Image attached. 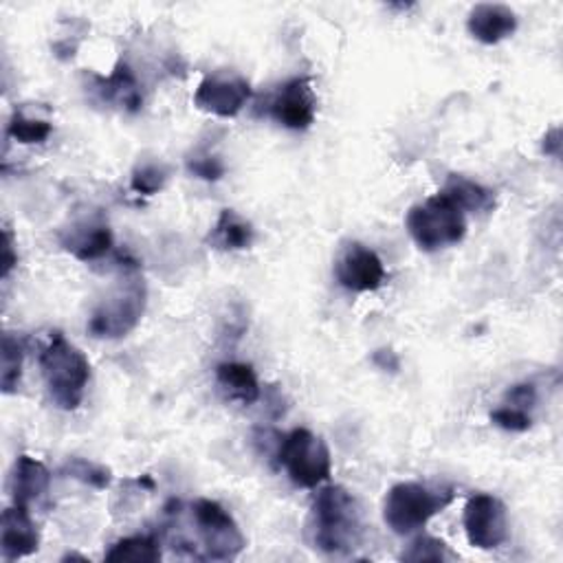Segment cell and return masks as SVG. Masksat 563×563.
<instances>
[{"label":"cell","instance_id":"obj_1","mask_svg":"<svg viewBox=\"0 0 563 563\" xmlns=\"http://www.w3.org/2000/svg\"><path fill=\"white\" fill-rule=\"evenodd\" d=\"M311 541L326 554H350L363 539V515L356 498L343 487H324L311 509Z\"/></svg>","mask_w":563,"mask_h":563},{"label":"cell","instance_id":"obj_2","mask_svg":"<svg viewBox=\"0 0 563 563\" xmlns=\"http://www.w3.org/2000/svg\"><path fill=\"white\" fill-rule=\"evenodd\" d=\"M42 377L53 403L73 412L79 408L90 381V363L62 333H51L47 348L40 352Z\"/></svg>","mask_w":563,"mask_h":563},{"label":"cell","instance_id":"obj_3","mask_svg":"<svg viewBox=\"0 0 563 563\" xmlns=\"http://www.w3.org/2000/svg\"><path fill=\"white\" fill-rule=\"evenodd\" d=\"M122 268L124 277L115 293L90 315L88 330L92 337L120 339L135 330L141 322V315L146 311V285L143 277L139 275V264L135 260H126Z\"/></svg>","mask_w":563,"mask_h":563},{"label":"cell","instance_id":"obj_4","mask_svg":"<svg viewBox=\"0 0 563 563\" xmlns=\"http://www.w3.org/2000/svg\"><path fill=\"white\" fill-rule=\"evenodd\" d=\"M453 498V489H431L421 483H401L386 496L384 520L392 533L412 535L425 528L434 515L442 513Z\"/></svg>","mask_w":563,"mask_h":563},{"label":"cell","instance_id":"obj_5","mask_svg":"<svg viewBox=\"0 0 563 563\" xmlns=\"http://www.w3.org/2000/svg\"><path fill=\"white\" fill-rule=\"evenodd\" d=\"M405 223L414 242L429 253L458 245L466 236L464 212L442 192L414 205Z\"/></svg>","mask_w":563,"mask_h":563},{"label":"cell","instance_id":"obj_6","mask_svg":"<svg viewBox=\"0 0 563 563\" xmlns=\"http://www.w3.org/2000/svg\"><path fill=\"white\" fill-rule=\"evenodd\" d=\"M277 460L287 468L293 485L302 489H315L333 474V460L326 442L304 427L279 438Z\"/></svg>","mask_w":563,"mask_h":563},{"label":"cell","instance_id":"obj_7","mask_svg":"<svg viewBox=\"0 0 563 563\" xmlns=\"http://www.w3.org/2000/svg\"><path fill=\"white\" fill-rule=\"evenodd\" d=\"M192 522L197 526L201 548H203V559L212 561H229L236 559L247 541L245 535L240 533L236 520L225 511L218 502L212 500H199L190 509Z\"/></svg>","mask_w":563,"mask_h":563},{"label":"cell","instance_id":"obj_8","mask_svg":"<svg viewBox=\"0 0 563 563\" xmlns=\"http://www.w3.org/2000/svg\"><path fill=\"white\" fill-rule=\"evenodd\" d=\"M462 524L468 543L480 550L500 548L509 539L506 506L489 493H478L466 502Z\"/></svg>","mask_w":563,"mask_h":563},{"label":"cell","instance_id":"obj_9","mask_svg":"<svg viewBox=\"0 0 563 563\" xmlns=\"http://www.w3.org/2000/svg\"><path fill=\"white\" fill-rule=\"evenodd\" d=\"M335 277L346 291H379L386 282L384 260L361 242H350L335 262Z\"/></svg>","mask_w":563,"mask_h":563},{"label":"cell","instance_id":"obj_10","mask_svg":"<svg viewBox=\"0 0 563 563\" xmlns=\"http://www.w3.org/2000/svg\"><path fill=\"white\" fill-rule=\"evenodd\" d=\"M249 100H251L249 82L240 75H225V73L208 75L195 92L197 109L212 113L216 117H236L247 107Z\"/></svg>","mask_w":563,"mask_h":563},{"label":"cell","instance_id":"obj_11","mask_svg":"<svg viewBox=\"0 0 563 563\" xmlns=\"http://www.w3.org/2000/svg\"><path fill=\"white\" fill-rule=\"evenodd\" d=\"M317 100L313 92L311 77H293L285 86H279L271 100V117L289 130H306L315 122Z\"/></svg>","mask_w":563,"mask_h":563},{"label":"cell","instance_id":"obj_12","mask_svg":"<svg viewBox=\"0 0 563 563\" xmlns=\"http://www.w3.org/2000/svg\"><path fill=\"white\" fill-rule=\"evenodd\" d=\"M40 546V533L29 515L27 506L14 504L5 509L3 522H0V550L8 561L29 556Z\"/></svg>","mask_w":563,"mask_h":563},{"label":"cell","instance_id":"obj_13","mask_svg":"<svg viewBox=\"0 0 563 563\" xmlns=\"http://www.w3.org/2000/svg\"><path fill=\"white\" fill-rule=\"evenodd\" d=\"M468 34H472L483 45H498L515 34L517 16L506 5L483 3L476 5L466 21Z\"/></svg>","mask_w":563,"mask_h":563},{"label":"cell","instance_id":"obj_14","mask_svg":"<svg viewBox=\"0 0 563 563\" xmlns=\"http://www.w3.org/2000/svg\"><path fill=\"white\" fill-rule=\"evenodd\" d=\"M51 485V474L49 468L32 458V455H21L14 464V476H12V498L14 504L27 506L42 500L49 493Z\"/></svg>","mask_w":563,"mask_h":563},{"label":"cell","instance_id":"obj_15","mask_svg":"<svg viewBox=\"0 0 563 563\" xmlns=\"http://www.w3.org/2000/svg\"><path fill=\"white\" fill-rule=\"evenodd\" d=\"M66 251H71L77 260L90 262L104 258L113 247V232L104 223H82L75 225L68 238H62Z\"/></svg>","mask_w":563,"mask_h":563},{"label":"cell","instance_id":"obj_16","mask_svg":"<svg viewBox=\"0 0 563 563\" xmlns=\"http://www.w3.org/2000/svg\"><path fill=\"white\" fill-rule=\"evenodd\" d=\"M216 381L229 401L253 405L260 399L258 374L249 363L227 361L216 367Z\"/></svg>","mask_w":563,"mask_h":563},{"label":"cell","instance_id":"obj_17","mask_svg":"<svg viewBox=\"0 0 563 563\" xmlns=\"http://www.w3.org/2000/svg\"><path fill=\"white\" fill-rule=\"evenodd\" d=\"M442 195H447L462 212H491L496 208V192L489 187L460 176L449 174L447 183L442 187Z\"/></svg>","mask_w":563,"mask_h":563},{"label":"cell","instance_id":"obj_18","mask_svg":"<svg viewBox=\"0 0 563 563\" xmlns=\"http://www.w3.org/2000/svg\"><path fill=\"white\" fill-rule=\"evenodd\" d=\"M100 92L107 102L128 113H137L143 104L137 77L128 64H117L109 77H100Z\"/></svg>","mask_w":563,"mask_h":563},{"label":"cell","instance_id":"obj_19","mask_svg":"<svg viewBox=\"0 0 563 563\" xmlns=\"http://www.w3.org/2000/svg\"><path fill=\"white\" fill-rule=\"evenodd\" d=\"M253 227L234 210H223L208 242L221 251H242L253 245Z\"/></svg>","mask_w":563,"mask_h":563},{"label":"cell","instance_id":"obj_20","mask_svg":"<svg viewBox=\"0 0 563 563\" xmlns=\"http://www.w3.org/2000/svg\"><path fill=\"white\" fill-rule=\"evenodd\" d=\"M161 559V543L152 535H135L120 539L117 543L111 546L107 552V561L111 563H154Z\"/></svg>","mask_w":563,"mask_h":563},{"label":"cell","instance_id":"obj_21","mask_svg":"<svg viewBox=\"0 0 563 563\" xmlns=\"http://www.w3.org/2000/svg\"><path fill=\"white\" fill-rule=\"evenodd\" d=\"M23 359H25V348L21 339L8 333L3 337V372H0V388H3L5 395L16 392L21 384Z\"/></svg>","mask_w":563,"mask_h":563},{"label":"cell","instance_id":"obj_22","mask_svg":"<svg viewBox=\"0 0 563 563\" xmlns=\"http://www.w3.org/2000/svg\"><path fill=\"white\" fill-rule=\"evenodd\" d=\"M51 133H53V126H51L49 122L27 117V115L21 113V111H16V113L12 115L10 126H8V135H10L12 139H16L18 143H25V146L45 143Z\"/></svg>","mask_w":563,"mask_h":563},{"label":"cell","instance_id":"obj_23","mask_svg":"<svg viewBox=\"0 0 563 563\" xmlns=\"http://www.w3.org/2000/svg\"><path fill=\"white\" fill-rule=\"evenodd\" d=\"M451 552L447 548V543L442 539H436V537H429V535H418L401 554L403 561H414V563H421V561H445L449 559Z\"/></svg>","mask_w":563,"mask_h":563},{"label":"cell","instance_id":"obj_24","mask_svg":"<svg viewBox=\"0 0 563 563\" xmlns=\"http://www.w3.org/2000/svg\"><path fill=\"white\" fill-rule=\"evenodd\" d=\"M64 474L68 478H75V480L96 487V489H107L111 485V472H109V468H104L100 464L86 462L82 458H75V460L66 462Z\"/></svg>","mask_w":563,"mask_h":563},{"label":"cell","instance_id":"obj_25","mask_svg":"<svg viewBox=\"0 0 563 563\" xmlns=\"http://www.w3.org/2000/svg\"><path fill=\"white\" fill-rule=\"evenodd\" d=\"M167 176H170V172L159 163L139 165L133 172V190L137 195H143V197H152V195L163 190L165 183H167Z\"/></svg>","mask_w":563,"mask_h":563},{"label":"cell","instance_id":"obj_26","mask_svg":"<svg viewBox=\"0 0 563 563\" xmlns=\"http://www.w3.org/2000/svg\"><path fill=\"white\" fill-rule=\"evenodd\" d=\"M187 167H190L192 174H197L199 178H205V180H218L225 174L223 161L210 152H199V154L190 157L187 159Z\"/></svg>","mask_w":563,"mask_h":563},{"label":"cell","instance_id":"obj_27","mask_svg":"<svg viewBox=\"0 0 563 563\" xmlns=\"http://www.w3.org/2000/svg\"><path fill=\"white\" fill-rule=\"evenodd\" d=\"M491 421H493L498 427L506 429V431H528L530 425H533V418H530L528 412L517 410V408H511V405H504V408L496 410V412L491 414Z\"/></svg>","mask_w":563,"mask_h":563},{"label":"cell","instance_id":"obj_28","mask_svg":"<svg viewBox=\"0 0 563 563\" xmlns=\"http://www.w3.org/2000/svg\"><path fill=\"white\" fill-rule=\"evenodd\" d=\"M535 403H537V390L530 384L513 386L504 397V405H511V408H517V410H524V412L533 410Z\"/></svg>","mask_w":563,"mask_h":563},{"label":"cell","instance_id":"obj_29","mask_svg":"<svg viewBox=\"0 0 563 563\" xmlns=\"http://www.w3.org/2000/svg\"><path fill=\"white\" fill-rule=\"evenodd\" d=\"M5 255H3V277H8L12 273V268L18 264V255L14 251V234L10 229H5Z\"/></svg>","mask_w":563,"mask_h":563},{"label":"cell","instance_id":"obj_30","mask_svg":"<svg viewBox=\"0 0 563 563\" xmlns=\"http://www.w3.org/2000/svg\"><path fill=\"white\" fill-rule=\"evenodd\" d=\"M559 146H561V141H559V128H554V130H550V135H546V139H543V152L559 157Z\"/></svg>","mask_w":563,"mask_h":563},{"label":"cell","instance_id":"obj_31","mask_svg":"<svg viewBox=\"0 0 563 563\" xmlns=\"http://www.w3.org/2000/svg\"><path fill=\"white\" fill-rule=\"evenodd\" d=\"M379 356H384V363H377L381 370H390V372H397L399 370V359L392 350H377Z\"/></svg>","mask_w":563,"mask_h":563}]
</instances>
